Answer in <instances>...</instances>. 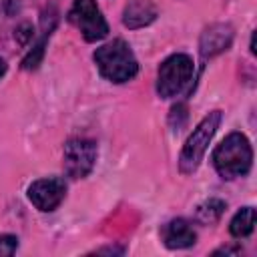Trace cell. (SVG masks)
Here are the masks:
<instances>
[{
	"label": "cell",
	"mask_w": 257,
	"mask_h": 257,
	"mask_svg": "<svg viewBox=\"0 0 257 257\" xmlns=\"http://www.w3.org/2000/svg\"><path fill=\"white\" fill-rule=\"evenodd\" d=\"M253 163V151L245 135L231 133L217 145L213 153V165L223 179H237L249 173Z\"/></svg>",
	"instance_id": "6da1fadb"
},
{
	"label": "cell",
	"mask_w": 257,
	"mask_h": 257,
	"mask_svg": "<svg viewBox=\"0 0 257 257\" xmlns=\"http://www.w3.org/2000/svg\"><path fill=\"white\" fill-rule=\"evenodd\" d=\"M16 247H18V239L14 235H0V257L14 255Z\"/></svg>",
	"instance_id": "5bb4252c"
},
{
	"label": "cell",
	"mask_w": 257,
	"mask_h": 257,
	"mask_svg": "<svg viewBox=\"0 0 257 257\" xmlns=\"http://www.w3.org/2000/svg\"><path fill=\"white\" fill-rule=\"evenodd\" d=\"M18 32H22V34H18V40H20L22 44H26V40L32 38V26H30V24H22V26L18 28Z\"/></svg>",
	"instance_id": "9a60e30c"
},
{
	"label": "cell",
	"mask_w": 257,
	"mask_h": 257,
	"mask_svg": "<svg viewBox=\"0 0 257 257\" xmlns=\"http://www.w3.org/2000/svg\"><path fill=\"white\" fill-rule=\"evenodd\" d=\"M64 195H66V185L58 177L38 179L28 187V199L40 211H54L62 203Z\"/></svg>",
	"instance_id": "52a82bcc"
},
{
	"label": "cell",
	"mask_w": 257,
	"mask_h": 257,
	"mask_svg": "<svg viewBox=\"0 0 257 257\" xmlns=\"http://www.w3.org/2000/svg\"><path fill=\"white\" fill-rule=\"evenodd\" d=\"M96 161V145L90 139H70L64 145V169L72 179L86 177Z\"/></svg>",
	"instance_id": "8992f818"
},
{
	"label": "cell",
	"mask_w": 257,
	"mask_h": 257,
	"mask_svg": "<svg viewBox=\"0 0 257 257\" xmlns=\"http://www.w3.org/2000/svg\"><path fill=\"white\" fill-rule=\"evenodd\" d=\"M223 211H225V203L221 199H209L203 205H199L197 219L201 223H213V221H217L223 215Z\"/></svg>",
	"instance_id": "7c38bea8"
},
{
	"label": "cell",
	"mask_w": 257,
	"mask_h": 257,
	"mask_svg": "<svg viewBox=\"0 0 257 257\" xmlns=\"http://www.w3.org/2000/svg\"><path fill=\"white\" fill-rule=\"evenodd\" d=\"M231 40H233V28L229 24H213L201 36V54L205 58H211L227 50Z\"/></svg>",
	"instance_id": "ba28073f"
},
{
	"label": "cell",
	"mask_w": 257,
	"mask_h": 257,
	"mask_svg": "<svg viewBox=\"0 0 257 257\" xmlns=\"http://www.w3.org/2000/svg\"><path fill=\"white\" fill-rule=\"evenodd\" d=\"M68 20L80 30L86 42L102 40L108 34V24L94 0H74L68 10Z\"/></svg>",
	"instance_id": "5b68a950"
},
{
	"label": "cell",
	"mask_w": 257,
	"mask_h": 257,
	"mask_svg": "<svg viewBox=\"0 0 257 257\" xmlns=\"http://www.w3.org/2000/svg\"><path fill=\"white\" fill-rule=\"evenodd\" d=\"M193 76V60L189 54H173L169 56L157 74V92L163 98L177 96Z\"/></svg>",
	"instance_id": "277c9868"
},
{
	"label": "cell",
	"mask_w": 257,
	"mask_h": 257,
	"mask_svg": "<svg viewBox=\"0 0 257 257\" xmlns=\"http://www.w3.org/2000/svg\"><path fill=\"white\" fill-rule=\"evenodd\" d=\"M219 122H221V110H213L191 133V137L187 139V143L181 151V159H179V167H181L183 173L189 175L199 167V163L203 161V157L207 153V147H209Z\"/></svg>",
	"instance_id": "3957f363"
},
{
	"label": "cell",
	"mask_w": 257,
	"mask_h": 257,
	"mask_svg": "<svg viewBox=\"0 0 257 257\" xmlns=\"http://www.w3.org/2000/svg\"><path fill=\"white\" fill-rule=\"evenodd\" d=\"M197 235L189 221L185 219H173L163 227V241L169 249H185L195 243Z\"/></svg>",
	"instance_id": "9c48e42d"
},
{
	"label": "cell",
	"mask_w": 257,
	"mask_h": 257,
	"mask_svg": "<svg viewBox=\"0 0 257 257\" xmlns=\"http://www.w3.org/2000/svg\"><path fill=\"white\" fill-rule=\"evenodd\" d=\"M94 62H96L100 74L104 78H108L110 82H126L139 70L137 58H135L131 46L120 38L96 48Z\"/></svg>",
	"instance_id": "7a4b0ae2"
},
{
	"label": "cell",
	"mask_w": 257,
	"mask_h": 257,
	"mask_svg": "<svg viewBox=\"0 0 257 257\" xmlns=\"http://www.w3.org/2000/svg\"><path fill=\"white\" fill-rule=\"evenodd\" d=\"M155 18H157V8L149 0H133L122 12V22L128 28H143L151 24Z\"/></svg>",
	"instance_id": "30bf717a"
},
{
	"label": "cell",
	"mask_w": 257,
	"mask_h": 257,
	"mask_svg": "<svg viewBox=\"0 0 257 257\" xmlns=\"http://www.w3.org/2000/svg\"><path fill=\"white\" fill-rule=\"evenodd\" d=\"M239 251H241L239 247H235V249H233V247H221V249H217L213 255H219V253H233V255H237Z\"/></svg>",
	"instance_id": "2e32d148"
},
{
	"label": "cell",
	"mask_w": 257,
	"mask_h": 257,
	"mask_svg": "<svg viewBox=\"0 0 257 257\" xmlns=\"http://www.w3.org/2000/svg\"><path fill=\"white\" fill-rule=\"evenodd\" d=\"M4 72H6V62H4L2 58H0V76H2Z\"/></svg>",
	"instance_id": "e0dca14e"
},
{
	"label": "cell",
	"mask_w": 257,
	"mask_h": 257,
	"mask_svg": "<svg viewBox=\"0 0 257 257\" xmlns=\"http://www.w3.org/2000/svg\"><path fill=\"white\" fill-rule=\"evenodd\" d=\"M50 34V30H46L44 32V36L38 40V44L24 56V60H22V68H26V70H32V68H36L38 64H40V60H42V54H44V44H46V36Z\"/></svg>",
	"instance_id": "4fadbf2b"
},
{
	"label": "cell",
	"mask_w": 257,
	"mask_h": 257,
	"mask_svg": "<svg viewBox=\"0 0 257 257\" xmlns=\"http://www.w3.org/2000/svg\"><path fill=\"white\" fill-rule=\"evenodd\" d=\"M253 229H255V209H253V207H243V209L231 219V225H229L231 235L237 237V239L251 235Z\"/></svg>",
	"instance_id": "8fae6325"
}]
</instances>
